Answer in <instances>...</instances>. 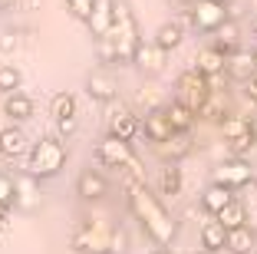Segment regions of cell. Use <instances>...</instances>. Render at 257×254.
I'll return each mask as SVG.
<instances>
[{
  "label": "cell",
  "mask_w": 257,
  "mask_h": 254,
  "mask_svg": "<svg viewBox=\"0 0 257 254\" xmlns=\"http://www.w3.org/2000/svg\"><path fill=\"white\" fill-rule=\"evenodd\" d=\"M125 192H128V208H132L136 221L142 224V231L159 247H168L178 238V221L168 215V208L159 202V195H152L142 179H128Z\"/></svg>",
  "instance_id": "6da1fadb"
},
{
  "label": "cell",
  "mask_w": 257,
  "mask_h": 254,
  "mask_svg": "<svg viewBox=\"0 0 257 254\" xmlns=\"http://www.w3.org/2000/svg\"><path fill=\"white\" fill-rule=\"evenodd\" d=\"M69 247L76 254H119V251H125V234L109 228L106 221L92 218V221H83L73 231Z\"/></svg>",
  "instance_id": "7a4b0ae2"
},
{
  "label": "cell",
  "mask_w": 257,
  "mask_h": 254,
  "mask_svg": "<svg viewBox=\"0 0 257 254\" xmlns=\"http://www.w3.org/2000/svg\"><path fill=\"white\" fill-rule=\"evenodd\" d=\"M66 155L69 152H66L60 135H43L40 142H33L30 149H27V175H33L37 182L53 179V175L63 172Z\"/></svg>",
  "instance_id": "3957f363"
},
{
  "label": "cell",
  "mask_w": 257,
  "mask_h": 254,
  "mask_svg": "<svg viewBox=\"0 0 257 254\" xmlns=\"http://www.w3.org/2000/svg\"><path fill=\"white\" fill-rule=\"evenodd\" d=\"M109 37L115 43L119 63H132L136 46L142 43V37H139V20H136V14H132V7H128L125 0H112V27H109Z\"/></svg>",
  "instance_id": "277c9868"
},
{
  "label": "cell",
  "mask_w": 257,
  "mask_h": 254,
  "mask_svg": "<svg viewBox=\"0 0 257 254\" xmlns=\"http://www.w3.org/2000/svg\"><path fill=\"white\" fill-rule=\"evenodd\" d=\"M96 158H99V165H106V168H125L128 179L145 182V172H142V165H139L136 152H132V145L115 139V135H106L102 142H96Z\"/></svg>",
  "instance_id": "5b68a950"
},
{
  "label": "cell",
  "mask_w": 257,
  "mask_h": 254,
  "mask_svg": "<svg viewBox=\"0 0 257 254\" xmlns=\"http://www.w3.org/2000/svg\"><path fill=\"white\" fill-rule=\"evenodd\" d=\"M211 99V86H208V76H201L198 69H185L175 82V103H182L185 109H191L198 116L201 106Z\"/></svg>",
  "instance_id": "8992f818"
},
{
  "label": "cell",
  "mask_w": 257,
  "mask_h": 254,
  "mask_svg": "<svg viewBox=\"0 0 257 254\" xmlns=\"http://www.w3.org/2000/svg\"><path fill=\"white\" fill-rule=\"evenodd\" d=\"M178 20H182L185 27L201 30V33H214L221 23L227 20V7H224V0H195Z\"/></svg>",
  "instance_id": "52a82bcc"
},
{
  "label": "cell",
  "mask_w": 257,
  "mask_h": 254,
  "mask_svg": "<svg viewBox=\"0 0 257 254\" xmlns=\"http://www.w3.org/2000/svg\"><path fill=\"white\" fill-rule=\"evenodd\" d=\"M221 129H224V139H227V152L237 158H244L257 145V129L250 116H231V119L221 122Z\"/></svg>",
  "instance_id": "ba28073f"
},
{
  "label": "cell",
  "mask_w": 257,
  "mask_h": 254,
  "mask_svg": "<svg viewBox=\"0 0 257 254\" xmlns=\"http://www.w3.org/2000/svg\"><path fill=\"white\" fill-rule=\"evenodd\" d=\"M50 116H53L56 122V132H60V139H69V135L76 132V126H79V116H76V96L73 93H56L53 99H50Z\"/></svg>",
  "instance_id": "9c48e42d"
},
{
  "label": "cell",
  "mask_w": 257,
  "mask_h": 254,
  "mask_svg": "<svg viewBox=\"0 0 257 254\" xmlns=\"http://www.w3.org/2000/svg\"><path fill=\"white\" fill-rule=\"evenodd\" d=\"M214 185H224V188H244V185H250V182L257 179L254 175V168H250V162H244V158H237V155H231L227 162H221L218 168H214Z\"/></svg>",
  "instance_id": "30bf717a"
},
{
  "label": "cell",
  "mask_w": 257,
  "mask_h": 254,
  "mask_svg": "<svg viewBox=\"0 0 257 254\" xmlns=\"http://www.w3.org/2000/svg\"><path fill=\"white\" fill-rule=\"evenodd\" d=\"M142 132V122H139V116L128 106H112L109 109V135H115V139H122V142H132L136 135Z\"/></svg>",
  "instance_id": "8fae6325"
},
{
  "label": "cell",
  "mask_w": 257,
  "mask_h": 254,
  "mask_svg": "<svg viewBox=\"0 0 257 254\" xmlns=\"http://www.w3.org/2000/svg\"><path fill=\"white\" fill-rule=\"evenodd\" d=\"M14 205L20 211H37L40 208V182L33 175L23 172L20 179H14Z\"/></svg>",
  "instance_id": "7c38bea8"
},
{
  "label": "cell",
  "mask_w": 257,
  "mask_h": 254,
  "mask_svg": "<svg viewBox=\"0 0 257 254\" xmlns=\"http://www.w3.org/2000/svg\"><path fill=\"white\" fill-rule=\"evenodd\" d=\"M142 132H145V139H152V142H159V145H165L168 139H172V126H168V116H165L162 106H155V109L145 112Z\"/></svg>",
  "instance_id": "4fadbf2b"
},
{
  "label": "cell",
  "mask_w": 257,
  "mask_h": 254,
  "mask_svg": "<svg viewBox=\"0 0 257 254\" xmlns=\"http://www.w3.org/2000/svg\"><path fill=\"white\" fill-rule=\"evenodd\" d=\"M27 149H30V139H27V132H23L20 126L0 129V155L20 158V155H27Z\"/></svg>",
  "instance_id": "5bb4252c"
},
{
  "label": "cell",
  "mask_w": 257,
  "mask_h": 254,
  "mask_svg": "<svg viewBox=\"0 0 257 254\" xmlns=\"http://www.w3.org/2000/svg\"><path fill=\"white\" fill-rule=\"evenodd\" d=\"M106 192H109V182L102 179L96 168H86V172L76 179V195L86 198V202H96V198H102Z\"/></svg>",
  "instance_id": "9a60e30c"
},
{
  "label": "cell",
  "mask_w": 257,
  "mask_h": 254,
  "mask_svg": "<svg viewBox=\"0 0 257 254\" xmlns=\"http://www.w3.org/2000/svg\"><path fill=\"white\" fill-rule=\"evenodd\" d=\"M224 63H227V56L218 50V46H204V50H198V56H195V66L191 69H198L201 76H218V73H224Z\"/></svg>",
  "instance_id": "2e32d148"
},
{
  "label": "cell",
  "mask_w": 257,
  "mask_h": 254,
  "mask_svg": "<svg viewBox=\"0 0 257 254\" xmlns=\"http://www.w3.org/2000/svg\"><path fill=\"white\" fill-rule=\"evenodd\" d=\"M132 63H136L139 69H145V73H162V66H165V50H159L155 43H139Z\"/></svg>",
  "instance_id": "e0dca14e"
},
{
  "label": "cell",
  "mask_w": 257,
  "mask_h": 254,
  "mask_svg": "<svg viewBox=\"0 0 257 254\" xmlns=\"http://www.w3.org/2000/svg\"><path fill=\"white\" fill-rule=\"evenodd\" d=\"M86 93H89V99H96V103H112L115 99V79L109 73H89V79H86Z\"/></svg>",
  "instance_id": "ac0fdd59"
},
{
  "label": "cell",
  "mask_w": 257,
  "mask_h": 254,
  "mask_svg": "<svg viewBox=\"0 0 257 254\" xmlns=\"http://www.w3.org/2000/svg\"><path fill=\"white\" fill-rule=\"evenodd\" d=\"M182 40H185V23L182 20H165L159 30H155V40H152V43L159 46V50L172 53L175 46L182 43Z\"/></svg>",
  "instance_id": "d6986e66"
},
{
  "label": "cell",
  "mask_w": 257,
  "mask_h": 254,
  "mask_svg": "<svg viewBox=\"0 0 257 254\" xmlns=\"http://www.w3.org/2000/svg\"><path fill=\"white\" fill-rule=\"evenodd\" d=\"M86 27L92 30V37H106L109 27H112V0H96Z\"/></svg>",
  "instance_id": "ffe728a7"
},
{
  "label": "cell",
  "mask_w": 257,
  "mask_h": 254,
  "mask_svg": "<svg viewBox=\"0 0 257 254\" xmlns=\"http://www.w3.org/2000/svg\"><path fill=\"white\" fill-rule=\"evenodd\" d=\"M4 112H7L14 122H30L33 119V99L27 96V93H7Z\"/></svg>",
  "instance_id": "44dd1931"
},
{
  "label": "cell",
  "mask_w": 257,
  "mask_h": 254,
  "mask_svg": "<svg viewBox=\"0 0 257 254\" xmlns=\"http://www.w3.org/2000/svg\"><path fill=\"white\" fill-rule=\"evenodd\" d=\"M224 69L231 73V79L244 82V79H247V76H250V73L257 69V60H254V53H247V50H234L231 56H227Z\"/></svg>",
  "instance_id": "7402d4cb"
},
{
  "label": "cell",
  "mask_w": 257,
  "mask_h": 254,
  "mask_svg": "<svg viewBox=\"0 0 257 254\" xmlns=\"http://www.w3.org/2000/svg\"><path fill=\"white\" fill-rule=\"evenodd\" d=\"M214 221H218L224 231H231V228H241V224H247V208H244L237 198H231V202H227L224 208L214 215Z\"/></svg>",
  "instance_id": "603a6c76"
},
{
  "label": "cell",
  "mask_w": 257,
  "mask_h": 254,
  "mask_svg": "<svg viewBox=\"0 0 257 254\" xmlns=\"http://www.w3.org/2000/svg\"><path fill=\"white\" fill-rule=\"evenodd\" d=\"M168 116V126H172V132H191V126H195V112L185 109L182 103H168L162 106Z\"/></svg>",
  "instance_id": "cb8c5ba5"
},
{
  "label": "cell",
  "mask_w": 257,
  "mask_h": 254,
  "mask_svg": "<svg viewBox=\"0 0 257 254\" xmlns=\"http://www.w3.org/2000/svg\"><path fill=\"white\" fill-rule=\"evenodd\" d=\"M237 40H241V37H237V23L227 17V20L221 23L218 30H214V46H218L224 56H231V53L237 50Z\"/></svg>",
  "instance_id": "d4e9b609"
},
{
  "label": "cell",
  "mask_w": 257,
  "mask_h": 254,
  "mask_svg": "<svg viewBox=\"0 0 257 254\" xmlns=\"http://www.w3.org/2000/svg\"><path fill=\"white\" fill-rule=\"evenodd\" d=\"M224 234H227V231L221 228L218 221H214V218H211V221H204V224H201V247H204L208 254L224 251Z\"/></svg>",
  "instance_id": "484cf974"
},
{
  "label": "cell",
  "mask_w": 257,
  "mask_h": 254,
  "mask_svg": "<svg viewBox=\"0 0 257 254\" xmlns=\"http://www.w3.org/2000/svg\"><path fill=\"white\" fill-rule=\"evenodd\" d=\"M250 244H254V234H250L247 224H241V228H231V231L224 234V247L231 254H247Z\"/></svg>",
  "instance_id": "4316f807"
},
{
  "label": "cell",
  "mask_w": 257,
  "mask_h": 254,
  "mask_svg": "<svg viewBox=\"0 0 257 254\" xmlns=\"http://www.w3.org/2000/svg\"><path fill=\"white\" fill-rule=\"evenodd\" d=\"M234 198V192L231 188H224V185H211L208 192L201 195V205H204V211H211V215H218L221 208H224L227 202Z\"/></svg>",
  "instance_id": "83f0119b"
},
{
  "label": "cell",
  "mask_w": 257,
  "mask_h": 254,
  "mask_svg": "<svg viewBox=\"0 0 257 254\" xmlns=\"http://www.w3.org/2000/svg\"><path fill=\"white\" fill-rule=\"evenodd\" d=\"M159 192H162V195H168V198L182 195V168H178V165H165V168H162Z\"/></svg>",
  "instance_id": "f1b7e54d"
},
{
  "label": "cell",
  "mask_w": 257,
  "mask_h": 254,
  "mask_svg": "<svg viewBox=\"0 0 257 254\" xmlns=\"http://www.w3.org/2000/svg\"><path fill=\"white\" fill-rule=\"evenodd\" d=\"M20 82H23V76L17 66H0V93H17Z\"/></svg>",
  "instance_id": "f546056e"
},
{
  "label": "cell",
  "mask_w": 257,
  "mask_h": 254,
  "mask_svg": "<svg viewBox=\"0 0 257 254\" xmlns=\"http://www.w3.org/2000/svg\"><path fill=\"white\" fill-rule=\"evenodd\" d=\"M63 4H66V10L69 14L76 17V20H89V14H92V4H96V0H63Z\"/></svg>",
  "instance_id": "4dcf8cb0"
},
{
  "label": "cell",
  "mask_w": 257,
  "mask_h": 254,
  "mask_svg": "<svg viewBox=\"0 0 257 254\" xmlns=\"http://www.w3.org/2000/svg\"><path fill=\"white\" fill-rule=\"evenodd\" d=\"M168 145H172V155H188V152H191V139H188V132H172Z\"/></svg>",
  "instance_id": "1f68e13d"
},
{
  "label": "cell",
  "mask_w": 257,
  "mask_h": 254,
  "mask_svg": "<svg viewBox=\"0 0 257 254\" xmlns=\"http://www.w3.org/2000/svg\"><path fill=\"white\" fill-rule=\"evenodd\" d=\"M0 205H4V208L14 205V179H10L7 172H0Z\"/></svg>",
  "instance_id": "d6a6232c"
},
{
  "label": "cell",
  "mask_w": 257,
  "mask_h": 254,
  "mask_svg": "<svg viewBox=\"0 0 257 254\" xmlns=\"http://www.w3.org/2000/svg\"><path fill=\"white\" fill-rule=\"evenodd\" d=\"M244 96H247L250 103H257V69L247 76V79H244Z\"/></svg>",
  "instance_id": "836d02e7"
},
{
  "label": "cell",
  "mask_w": 257,
  "mask_h": 254,
  "mask_svg": "<svg viewBox=\"0 0 257 254\" xmlns=\"http://www.w3.org/2000/svg\"><path fill=\"white\" fill-rule=\"evenodd\" d=\"M17 43H20V37H17V33H4V37H0V53L17 50Z\"/></svg>",
  "instance_id": "e575fe53"
},
{
  "label": "cell",
  "mask_w": 257,
  "mask_h": 254,
  "mask_svg": "<svg viewBox=\"0 0 257 254\" xmlns=\"http://www.w3.org/2000/svg\"><path fill=\"white\" fill-rule=\"evenodd\" d=\"M7 231V208H4V205H0V234Z\"/></svg>",
  "instance_id": "d590c367"
},
{
  "label": "cell",
  "mask_w": 257,
  "mask_h": 254,
  "mask_svg": "<svg viewBox=\"0 0 257 254\" xmlns=\"http://www.w3.org/2000/svg\"><path fill=\"white\" fill-rule=\"evenodd\" d=\"M250 30H254V37H257V14H254V20H250Z\"/></svg>",
  "instance_id": "8d00e7d4"
},
{
  "label": "cell",
  "mask_w": 257,
  "mask_h": 254,
  "mask_svg": "<svg viewBox=\"0 0 257 254\" xmlns=\"http://www.w3.org/2000/svg\"><path fill=\"white\" fill-rule=\"evenodd\" d=\"M152 254H172V251H165V247H155V251H152Z\"/></svg>",
  "instance_id": "74e56055"
},
{
  "label": "cell",
  "mask_w": 257,
  "mask_h": 254,
  "mask_svg": "<svg viewBox=\"0 0 257 254\" xmlns=\"http://www.w3.org/2000/svg\"><path fill=\"white\" fill-rule=\"evenodd\" d=\"M250 53H254V60H257V46H254V50H250Z\"/></svg>",
  "instance_id": "f35d334b"
},
{
  "label": "cell",
  "mask_w": 257,
  "mask_h": 254,
  "mask_svg": "<svg viewBox=\"0 0 257 254\" xmlns=\"http://www.w3.org/2000/svg\"><path fill=\"white\" fill-rule=\"evenodd\" d=\"M0 7H7V0H0Z\"/></svg>",
  "instance_id": "ab89813d"
},
{
  "label": "cell",
  "mask_w": 257,
  "mask_h": 254,
  "mask_svg": "<svg viewBox=\"0 0 257 254\" xmlns=\"http://www.w3.org/2000/svg\"><path fill=\"white\" fill-rule=\"evenodd\" d=\"M254 129H257V122H254Z\"/></svg>",
  "instance_id": "60d3db41"
}]
</instances>
